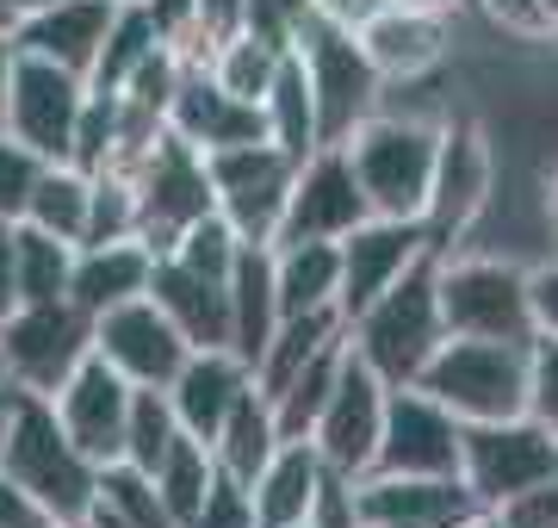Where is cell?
<instances>
[{
	"label": "cell",
	"instance_id": "6da1fadb",
	"mask_svg": "<svg viewBox=\"0 0 558 528\" xmlns=\"http://www.w3.org/2000/svg\"><path fill=\"white\" fill-rule=\"evenodd\" d=\"M0 472L25 485L57 523H81L100 497V467L62 435L50 398L7 386V429H0Z\"/></svg>",
	"mask_w": 558,
	"mask_h": 528
},
{
	"label": "cell",
	"instance_id": "7a4b0ae2",
	"mask_svg": "<svg viewBox=\"0 0 558 528\" xmlns=\"http://www.w3.org/2000/svg\"><path fill=\"white\" fill-rule=\"evenodd\" d=\"M447 343L435 305V249L410 262L398 280L385 286L373 305L348 324V348L379 373L385 386H416V373L428 367V355Z\"/></svg>",
	"mask_w": 558,
	"mask_h": 528
},
{
	"label": "cell",
	"instance_id": "3957f363",
	"mask_svg": "<svg viewBox=\"0 0 558 528\" xmlns=\"http://www.w3.org/2000/svg\"><path fill=\"white\" fill-rule=\"evenodd\" d=\"M435 143L440 119H410V112H373L348 131V168L360 193L373 205V218H422L428 175H435Z\"/></svg>",
	"mask_w": 558,
	"mask_h": 528
},
{
	"label": "cell",
	"instance_id": "277c9868",
	"mask_svg": "<svg viewBox=\"0 0 558 528\" xmlns=\"http://www.w3.org/2000/svg\"><path fill=\"white\" fill-rule=\"evenodd\" d=\"M435 305L447 336L472 343H534L527 267L502 255H435Z\"/></svg>",
	"mask_w": 558,
	"mask_h": 528
},
{
	"label": "cell",
	"instance_id": "5b68a950",
	"mask_svg": "<svg viewBox=\"0 0 558 528\" xmlns=\"http://www.w3.org/2000/svg\"><path fill=\"white\" fill-rule=\"evenodd\" d=\"M416 386L459 423H497L527 410V343H472L447 336L416 373Z\"/></svg>",
	"mask_w": 558,
	"mask_h": 528
},
{
	"label": "cell",
	"instance_id": "8992f818",
	"mask_svg": "<svg viewBox=\"0 0 558 528\" xmlns=\"http://www.w3.org/2000/svg\"><path fill=\"white\" fill-rule=\"evenodd\" d=\"M292 57H299L304 82H311L317 143H348V131L385 106V82L373 75V62H366V50H360L348 25L311 13L299 25V38H292Z\"/></svg>",
	"mask_w": 558,
	"mask_h": 528
},
{
	"label": "cell",
	"instance_id": "52a82bcc",
	"mask_svg": "<svg viewBox=\"0 0 558 528\" xmlns=\"http://www.w3.org/2000/svg\"><path fill=\"white\" fill-rule=\"evenodd\" d=\"M87 355H94V317L69 292L62 299L13 305L0 317V367H7V386L50 398Z\"/></svg>",
	"mask_w": 558,
	"mask_h": 528
},
{
	"label": "cell",
	"instance_id": "ba28073f",
	"mask_svg": "<svg viewBox=\"0 0 558 528\" xmlns=\"http://www.w3.org/2000/svg\"><path fill=\"white\" fill-rule=\"evenodd\" d=\"M558 472V435L546 423L521 417H497V423H459V485L478 497L490 516L497 504L521 497L527 485Z\"/></svg>",
	"mask_w": 558,
	"mask_h": 528
},
{
	"label": "cell",
	"instance_id": "9c48e42d",
	"mask_svg": "<svg viewBox=\"0 0 558 528\" xmlns=\"http://www.w3.org/2000/svg\"><path fill=\"white\" fill-rule=\"evenodd\" d=\"M497 193V149L478 124H440L435 143V175H428V200H422V230L428 249L447 255L472 237V224L490 212Z\"/></svg>",
	"mask_w": 558,
	"mask_h": 528
},
{
	"label": "cell",
	"instance_id": "30bf717a",
	"mask_svg": "<svg viewBox=\"0 0 558 528\" xmlns=\"http://www.w3.org/2000/svg\"><path fill=\"white\" fill-rule=\"evenodd\" d=\"M292 168L299 163H292L274 137L230 143V149H211V156H205L211 205H218V218L236 230L242 243H267L274 249L279 212H286V193H292Z\"/></svg>",
	"mask_w": 558,
	"mask_h": 528
},
{
	"label": "cell",
	"instance_id": "8fae6325",
	"mask_svg": "<svg viewBox=\"0 0 558 528\" xmlns=\"http://www.w3.org/2000/svg\"><path fill=\"white\" fill-rule=\"evenodd\" d=\"M131 187H137V243L149 255H168L174 237L193 218L218 212L211 205V175H205V156L193 143H180L174 131H161L143 163L131 168Z\"/></svg>",
	"mask_w": 558,
	"mask_h": 528
},
{
	"label": "cell",
	"instance_id": "7c38bea8",
	"mask_svg": "<svg viewBox=\"0 0 558 528\" xmlns=\"http://www.w3.org/2000/svg\"><path fill=\"white\" fill-rule=\"evenodd\" d=\"M385 380L360 361L354 348H341L336 386L317 410V429H311V447H317L323 472H341V479H366L373 472V447H379V423H385Z\"/></svg>",
	"mask_w": 558,
	"mask_h": 528
},
{
	"label": "cell",
	"instance_id": "4fadbf2b",
	"mask_svg": "<svg viewBox=\"0 0 558 528\" xmlns=\"http://www.w3.org/2000/svg\"><path fill=\"white\" fill-rule=\"evenodd\" d=\"M366 218H373V205H366L354 168H348V149L323 143L292 168V193H286L274 243H341Z\"/></svg>",
	"mask_w": 558,
	"mask_h": 528
},
{
	"label": "cell",
	"instance_id": "5bb4252c",
	"mask_svg": "<svg viewBox=\"0 0 558 528\" xmlns=\"http://www.w3.org/2000/svg\"><path fill=\"white\" fill-rule=\"evenodd\" d=\"M373 472L398 479H459V417L422 386L385 392V423L373 447Z\"/></svg>",
	"mask_w": 558,
	"mask_h": 528
},
{
	"label": "cell",
	"instance_id": "9a60e30c",
	"mask_svg": "<svg viewBox=\"0 0 558 528\" xmlns=\"http://www.w3.org/2000/svg\"><path fill=\"white\" fill-rule=\"evenodd\" d=\"M81 100H87V82L57 69L44 57H25L13 50V82H7V137H20L32 156L44 163H62L69 156V137H75Z\"/></svg>",
	"mask_w": 558,
	"mask_h": 528
},
{
	"label": "cell",
	"instance_id": "2e32d148",
	"mask_svg": "<svg viewBox=\"0 0 558 528\" xmlns=\"http://www.w3.org/2000/svg\"><path fill=\"white\" fill-rule=\"evenodd\" d=\"M94 355H100L112 373H124L131 386L168 392V380H174L180 361L193 355V343L168 324V311H161L149 292H137V299H124V305L94 317Z\"/></svg>",
	"mask_w": 558,
	"mask_h": 528
},
{
	"label": "cell",
	"instance_id": "e0dca14e",
	"mask_svg": "<svg viewBox=\"0 0 558 528\" xmlns=\"http://www.w3.org/2000/svg\"><path fill=\"white\" fill-rule=\"evenodd\" d=\"M131 380L112 373L100 355H87V361L50 392V410H57L62 435L94 460V467H119L124 454V423H131Z\"/></svg>",
	"mask_w": 558,
	"mask_h": 528
},
{
	"label": "cell",
	"instance_id": "ac0fdd59",
	"mask_svg": "<svg viewBox=\"0 0 558 528\" xmlns=\"http://www.w3.org/2000/svg\"><path fill=\"white\" fill-rule=\"evenodd\" d=\"M336 255H341L336 311H341V324H354L403 267L428 255V230H422V218H366L336 243Z\"/></svg>",
	"mask_w": 558,
	"mask_h": 528
},
{
	"label": "cell",
	"instance_id": "d6986e66",
	"mask_svg": "<svg viewBox=\"0 0 558 528\" xmlns=\"http://www.w3.org/2000/svg\"><path fill=\"white\" fill-rule=\"evenodd\" d=\"M360 50L373 62V75L385 87L391 82H422L428 69L447 62L453 50V13H440V7H398V0H385L373 20L354 25Z\"/></svg>",
	"mask_w": 558,
	"mask_h": 528
},
{
	"label": "cell",
	"instance_id": "ffe728a7",
	"mask_svg": "<svg viewBox=\"0 0 558 528\" xmlns=\"http://www.w3.org/2000/svg\"><path fill=\"white\" fill-rule=\"evenodd\" d=\"M168 131L180 143H193L199 156H211V149H230V143L267 137V119H260V106L236 100L230 87L211 82L205 62H186L174 82V100H168Z\"/></svg>",
	"mask_w": 558,
	"mask_h": 528
},
{
	"label": "cell",
	"instance_id": "44dd1931",
	"mask_svg": "<svg viewBox=\"0 0 558 528\" xmlns=\"http://www.w3.org/2000/svg\"><path fill=\"white\" fill-rule=\"evenodd\" d=\"M112 13H119V0H50V7H38V13H20L13 50L57 62V69H69V75L87 82V69H94V57H100Z\"/></svg>",
	"mask_w": 558,
	"mask_h": 528
},
{
	"label": "cell",
	"instance_id": "7402d4cb",
	"mask_svg": "<svg viewBox=\"0 0 558 528\" xmlns=\"http://www.w3.org/2000/svg\"><path fill=\"white\" fill-rule=\"evenodd\" d=\"M248 386H255V373H248L242 355H230V348H193V355L180 361V373L168 380V405H174L180 429H186L193 442L211 447V435L223 429L230 405H236Z\"/></svg>",
	"mask_w": 558,
	"mask_h": 528
},
{
	"label": "cell",
	"instance_id": "603a6c76",
	"mask_svg": "<svg viewBox=\"0 0 558 528\" xmlns=\"http://www.w3.org/2000/svg\"><path fill=\"white\" fill-rule=\"evenodd\" d=\"M143 292L168 311V324L193 348H230V286L223 280H205L193 267H180L174 255H156Z\"/></svg>",
	"mask_w": 558,
	"mask_h": 528
},
{
	"label": "cell",
	"instance_id": "cb8c5ba5",
	"mask_svg": "<svg viewBox=\"0 0 558 528\" xmlns=\"http://www.w3.org/2000/svg\"><path fill=\"white\" fill-rule=\"evenodd\" d=\"M323 485V460L311 442H279L274 460L248 479V509L255 528H304Z\"/></svg>",
	"mask_w": 558,
	"mask_h": 528
},
{
	"label": "cell",
	"instance_id": "d4e9b609",
	"mask_svg": "<svg viewBox=\"0 0 558 528\" xmlns=\"http://www.w3.org/2000/svg\"><path fill=\"white\" fill-rule=\"evenodd\" d=\"M149 267H156V255L137 237H124V243H81L75 267H69V299L87 317H100V311L137 299L143 286H149Z\"/></svg>",
	"mask_w": 558,
	"mask_h": 528
},
{
	"label": "cell",
	"instance_id": "484cf974",
	"mask_svg": "<svg viewBox=\"0 0 558 528\" xmlns=\"http://www.w3.org/2000/svg\"><path fill=\"white\" fill-rule=\"evenodd\" d=\"M230 355H242L248 361V373H255L260 348H267V336H274L279 324V299H274V249L267 243H242L236 267H230Z\"/></svg>",
	"mask_w": 558,
	"mask_h": 528
},
{
	"label": "cell",
	"instance_id": "4316f807",
	"mask_svg": "<svg viewBox=\"0 0 558 528\" xmlns=\"http://www.w3.org/2000/svg\"><path fill=\"white\" fill-rule=\"evenodd\" d=\"M336 286H341L336 243H274L279 317H299V311H336Z\"/></svg>",
	"mask_w": 558,
	"mask_h": 528
},
{
	"label": "cell",
	"instance_id": "83f0119b",
	"mask_svg": "<svg viewBox=\"0 0 558 528\" xmlns=\"http://www.w3.org/2000/svg\"><path fill=\"white\" fill-rule=\"evenodd\" d=\"M279 447V429H274V405L260 398L255 386L242 392L236 405H230V417H223V429L211 435V460H218L223 479H236V485H248L267 460H274Z\"/></svg>",
	"mask_w": 558,
	"mask_h": 528
},
{
	"label": "cell",
	"instance_id": "f1b7e54d",
	"mask_svg": "<svg viewBox=\"0 0 558 528\" xmlns=\"http://www.w3.org/2000/svg\"><path fill=\"white\" fill-rule=\"evenodd\" d=\"M87 193H94V175H81L75 163H44L32 200H25V218L20 224H38L50 230L57 243H75L87 237Z\"/></svg>",
	"mask_w": 558,
	"mask_h": 528
},
{
	"label": "cell",
	"instance_id": "f546056e",
	"mask_svg": "<svg viewBox=\"0 0 558 528\" xmlns=\"http://www.w3.org/2000/svg\"><path fill=\"white\" fill-rule=\"evenodd\" d=\"M260 119H267V137L292 156V163H304L311 149H323L317 143V106H311V82H304L299 57L286 50V62H279L274 87H267V100H260Z\"/></svg>",
	"mask_w": 558,
	"mask_h": 528
},
{
	"label": "cell",
	"instance_id": "4dcf8cb0",
	"mask_svg": "<svg viewBox=\"0 0 558 528\" xmlns=\"http://www.w3.org/2000/svg\"><path fill=\"white\" fill-rule=\"evenodd\" d=\"M211 479H218V460H211V447L193 442L186 429L174 435V447L156 460V472H149V485H156V497L168 504V516H174L180 528L199 516L205 491H211Z\"/></svg>",
	"mask_w": 558,
	"mask_h": 528
},
{
	"label": "cell",
	"instance_id": "1f68e13d",
	"mask_svg": "<svg viewBox=\"0 0 558 528\" xmlns=\"http://www.w3.org/2000/svg\"><path fill=\"white\" fill-rule=\"evenodd\" d=\"M341 348H348V336H341V343H329L317 361H304L299 373H292V380H286V386L267 398V405H274L279 442H311V429H317V410H323V398H329V386H336Z\"/></svg>",
	"mask_w": 558,
	"mask_h": 528
},
{
	"label": "cell",
	"instance_id": "d6a6232c",
	"mask_svg": "<svg viewBox=\"0 0 558 528\" xmlns=\"http://www.w3.org/2000/svg\"><path fill=\"white\" fill-rule=\"evenodd\" d=\"M69 267H75V243H57L38 224H13V292H20V305L62 299L69 292Z\"/></svg>",
	"mask_w": 558,
	"mask_h": 528
},
{
	"label": "cell",
	"instance_id": "836d02e7",
	"mask_svg": "<svg viewBox=\"0 0 558 528\" xmlns=\"http://www.w3.org/2000/svg\"><path fill=\"white\" fill-rule=\"evenodd\" d=\"M279 62H286V50H274V44H260L255 32H230L223 44H211L205 50V75L218 87H230L236 100L260 106L267 100V87H274Z\"/></svg>",
	"mask_w": 558,
	"mask_h": 528
},
{
	"label": "cell",
	"instance_id": "e575fe53",
	"mask_svg": "<svg viewBox=\"0 0 558 528\" xmlns=\"http://www.w3.org/2000/svg\"><path fill=\"white\" fill-rule=\"evenodd\" d=\"M156 44L161 38H156V25H149V13H143L137 0H119V13H112V25H106L100 57H94V69H87V87H94V94H119Z\"/></svg>",
	"mask_w": 558,
	"mask_h": 528
},
{
	"label": "cell",
	"instance_id": "d590c367",
	"mask_svg": "<svg viewBox=\"0 0 558 528\" xmlns=\"http://www.w3.org/2000/svg\"><path fill=\"white\" fill-rule=\"evenodd\" d=\"M174 435H180V417H174V405H168V392H156V386H137L131 392V423H124V454H119V467H131V472H156V460L174 447Z\"/></svg>",
	"mask_w": 558,
	"mask_h": 528
},
{
	"label": "cell",
	"instance_id": "8d00e7d4",
	"mask_svg": "<svg viewBox=\"0 0 558 528\" xmlns=\"http://www.w3.org/2000/svg\"><path fill=\"white\" fill-rule=\"evenodd\" d=\"M112 156H119V94H94V87H87L62 163H75L81 175H100V168H112Z\"/></svg>",
	"mask_w": 558,
	"mask_h": 528
},
{
	"label": "cell",
	"instance_id": "74e56055",
	"mask_svg": "<svg viewBox=\"0 0 558 528\" xmlns=\"http://www.w3.org/2000/svg\"><path fill=\"white\" fill-rule=\"evenodd\" d=\"M168 255H174L180 267L205 274V280H230V267H236V255H242V237L218 218V212H205V218H193L180 230Z\"/></svg>",
	"mask_w": 558,
	"mask_h": 528
},
{
	"label": "cell",
	"instance_id": "f35d334b",
	"mask_svg": "<svg viewBox=\"0 0 558 528\" xmlns=\"http://www.w3.org/2000/svg\"><path fill=\"white\" fill-rule=\"evenodd\" d=\"M124 237H137V187L119 168H100L94 193H87V237L81 243H124Z\"/></svg>",
	"mask_w": 558,
	"mask_h": 528
},
{
	"label": "cell",
	"instance_id": "ab89813d",
	"mask_svg": "<svg viewBox=\"0 0 558 528\" xmlns=\"http://www.w3.org/2000/svg\"><path fill=\"white\" fill-rule=\"evenodd\" d=\"M44 175V156H32L20 137L0 131V224H20L25 218V200Z\"/></svg>",
	"mask_w": 558,
	"mask_h": 528
},
{
	"label": "cell",
	"instance_id": "60d3db41",
	"mask_svg": "<svg viewBox=\"0 0 558 528\" xmlns=\"http://www.w3.org/2000/svg\"><path fill=\"white\" fill-rule=\"evenodd\" d=\"M484 20L497 25L502 38H521V44H558V13L546 0H478Z\"/></svg>",
	"mask_w": 558,
	"mask_h": 528
},
{
	"label": "cell",
	"instance_id": "b9f144b4",
	"mask_svg": "<svg viewBox=\"0 0 558 528\" xmlns=\"http://www.w3.org/2000/svg\"><path fill=\"white\" fill-rule=\"evenodd\" d=\"M311 13H317L311 0H242V32H255L274 50H292V38H299V25Z\"/></svg>",
	"mask_w": 558,
	"mask_h": 528
},
{
	"label": "cell",
	"instance_id": "7bdbcfd3",
	"mask_svg": "<svg viewBox=\"0 0 558 528\" xmlns=\"http://www.w3.org/2000/svg\"><path fill=\"white\" fill-rule=\"evenodd\" d=\"M527 417L558 435V336L527 343Z\"/></svg>",
	"mask_w": 558,
	"mask_h": 528
},
{
	"label": "cell",
	"instance_id": "ee69618b",
	"mask_svg": "<svg viewBox=\"0 0 558 528\" xmlns=\"http://www.w3.org/2000/svg\"><path fill=\"white\" fill-rule=\"evenodd\" d=\"M490 523L497 528H558V472L539 479V485H527L521 497H509V504H497Z\"/></svg>",
	"mask_w": 558,
	"mask_h": 528
},
{
	"label": "cell",
	"instance_id": "f6af8a7d",
	"mask_svg": "<svg viewBox=\"0 0 558 528\" xmlns=\"http://www.w3.org/2000/svg\"><path fill=\"white\" fill-rule=\"evenodd\" d=\"M186 528H255V509H248V485H236V479H211V491H205L199 516Z\"/></svg>",
	"mask_w": 558,
	"mask_h": 528
},
{
	"label": "cell",
	"instance_id": "bcb514c9",
	"mask_svg": "<svg viewBox=\"0 0 558 528\" xmlns=\"http://www.w3.org/2000/svg\"><path fill=\"white\" fill-rule=\"evenodd\" d=\"M311 528H360V516H354V479L323 472L317 504H311Z\"/></svg>",
	"mask_w": 558,
	"mask_h": 528
},
{
	"label": "cell",
	"instance_id": "7dc6e473",
	"mask_svg": "<svg viewBox=\"0 0 558 528\" xmlns=\"http://www.w3.org/2000/svg\"><path fill=\"white\" fill-rule=\"evenodd\" d=\"M193 32H199V62L211 44L242 32V0H193Z\"/></svg>",
	"mask_w": 558,
	"mask_h": 528
},
{
	"label": "cell",
	"instance_id": "c3c4849f",
	"mask_svg": "<svg viewBox=\"0 0 558 528\" xmlns=\"http://www.w3.org/2000/svg\"><path fill=\"white\" fill-rule=\"evenodd\" d=\"M0 528H57V516H50L25 485H13V479L0 472Z\"/></svg>",
	"mask_w": 558,
	"mask_h": 528
},
{
	"label": "cell",
	"instance_id": "681fc988",
	"mask_svg": "<svg viewBox=\"0 0 558 528\" xmlns=\"http://www.w3.org/2000/svg\"><path fill=\"white\" fill-rule=\"evenodd\" d=\"M527 311H534V336H558V262L527 274Z\"/></svg>",
	"mask_w": 558,
	"mask_h": 528
},
{
	"label": "cell",
	"instance_id": "f907efd6",
	"mask_svg": "<svg viewBox=\"0 0 558 528\" xmlns=\"http://www.w3.org/2000/svg\"><path fill=\"white\" fill-rule=\"evenodd\" d=\"M311 7H317L323 20H336V25H348V32H354L360 20H373V13H379L385 0H311Z\"/></svg>",
	"mask_w": 558,
	"mask_h": 528
},
{
	"label": "cell",
	"instance_id": "816d5d0a",
	"mask_svg": "<svg viewBox=\"0 0 558 528\" xmlns=\"http://www.w3.org/2000/svg\"><path fill=\"white\" fill-rule=\"evenodd\" d=\"M20 305V292H13V224H0V317Z\"/></svg>",
	"mask_w": 558,
	"mask_h": 528
},
{
	"label": "cell",
	"instance_id": "f5cc1de1",
	"mask_svg": "<svg viewBox=\"0 0 558 528\" xmlns=\"http://www.w3.org/2000/svg\"><path fill=\"white\" fill-rule=\"evenodd\" d=\"M7 82H13V38H0V124H7Z\"/></svg>",
	"mask_w": 558,
	"mask_h": 528
},
{
	"label": "cell",
	"instance_id": "db71d44e",
	"mask_svg": "<svg viewBox=\"0 0 558 528\" xmlns=\"http://www.w3.org/2000/svg\"><path fill=\"white\" fill-rule=\"evenodd\" d=\"M87 528H131V523H124L112 504H100V497H94V509H87Z\"/></svg>",
	"mask_w": 558,
	"mask_h": 528
},
{
	"label": "cell",
	"instance_id": "11a10c76",
	"mask_svg": "<svg viewBox=\"0 0 558 528\" xmlns=\"http://www.w3.org/2000/svg\"><path fill=\"white\" fill-rule=\"evenodd\" d=\"M546 224L558 230V168H553V181H546Z\"/></svg>",
	"mask_w": 558,
	"mask_h": 528
},
{
	"label": "cell",
	"instance_id": "9f6ffc18",
	"mask_svg": "<svg viewBox=\"0 0 558 528\" xmlns=\"http://www.w3.org/2000/svg\"><path fill=\"white\" fill-rule=\"evenodd\" d=\"M13 25H20V13H13V7L0 0V38H13Z\"/></svg>",
	"mask_w": 558,
	"mask_h": 528
},
{
	"label": "cell",
	"instance_id": "6f0895ef",
	"mask_svg": "<svg viewBox=\"0 0 558 528\" xmlns=\"http://www.w3.org/2000/svg\"><path fill=\"white\" fill-rule=\"evenodd\" d=\"M398 7H440V13H453L459 0H398Z\"/></svg>",
	"mask_w": 558,
	"mask_h": 528
},
{
	"label": "cell",
	"instance_id": "680465c9",
	"mask_svg": "<svg viewBox=\"0 0 558 528\" xmlns=\"http://www.w3.org/2000/svg\"><path fill=\"white\" fill-rule=\"evenodd\" d=\"M465 528H497V523H490V516H478V523H465Z\"/></svg>",
	"mask_w": 558,
	"mask_h": 528
},
{
	"label": "cell",
	"instance_id": "91938a15",
	"mask_svg": "<svg viewBox=\"0 0 558 528\" xmlns=\"http://www.w3.org/2000/svg\"><path fill=\"white\" fill-rule=\"evenodd\" d=\"M57 528H87V516H81V523H57Z\"/></svg>",
	"mask_w": 558,
	"mask_h": 528
},
{
	"label": "cell",
	"instance_id": "94428289",
	"mask_svg": "<svg viewBox=\"0 0 558 528\" xmlns=\"http://www.w3.org/2000/svg\"><path fill=\"white\" fill-rule=\"evenodd\" d=\"M0 386H7V367H0Z\"/></svg>",
	"mask_w": 558,
	"mask_h": 528
},
{
	"label": "cell",
	"instance_id": "6125c7cd",
	"mask_svg": "<svg viewBox=\"0 0 558 528\" xmlns=\"http://www.w3.org/2000/svg\"><path fill=\"white\" fill-rule=\"evenodd\" d=\"M304 528H311V523H304Z\"/></svg>",
	"mask_w": 558,
	"mask_h": 528
}]
</instances>
